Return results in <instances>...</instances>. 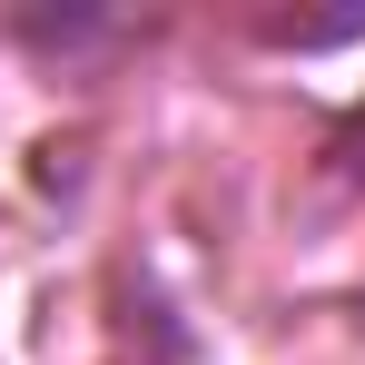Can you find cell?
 Wrapping results in <instances>:
<instances>
[{
  "mask_svg": "<svg viewBox=\"0 0 365 365\" xmlns=\"http://www.w3.org/2000/svg\"><path fill=\"white\" fill-rule=\"evenodd\" d=\"M326 178L365 187V99H356V109H346L336 128H326Z\"/></svg>",
  "mask_w": 365,
  "mask_h": 365,
  "instance_id": "6da1fadb",
  "label": "cell"
}]
</instances>
